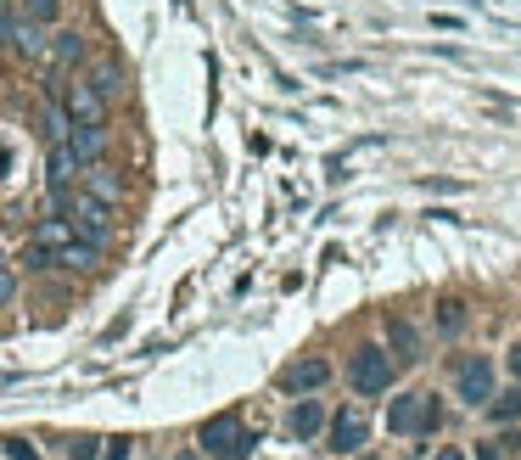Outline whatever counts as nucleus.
Here are the masks:
<instances>
[{
  "mask_svg": "<svg viewBox=\"0 0 521 460\" xmlns=\"http://www.w3.org/2000/svg\"><path fill=\"white\" fill-rule=\"evenodd\" d=\"M107 460H129V438H107Z\"/></svg>",
  "mask_w": 521,
  "mask_h": 460,
  "instance_id": "nucleus-22",
  "label": "nucleus"
},
{
  "mask_svg": "<svg viewBox=\"0 0 521 460\" xmlns=\"http://www.w3.org/2000/svg\"><path fill=\"white\" fill-rule=\"evenodd\" d=\"M68 152L79 169H90V163H101V146H107V130H96V124H68Z\"/></svg>",
  "mask_w": 521,
  "mask_h": 460,
  "instance_id": "nucleus-9",
  "label": "nucleus"
},
{
  "mask_svg": "<svg viewBox=\"0 0 521 460\" xmlns=\"http://www.w3.org/2000/svg\"><path fill=\"white\" fill-rule=\"evenodd\" d=\"M432 427H437L432 393H404V399L387 404V432H398V438H415V432H432Z\"/></svg>",
  "mask_w": 521,
  "mask_h": 460,
  "instance_id": "nucleus-5",
  "label": "nucleus"
},
{
  "mask_svg": "<svg viewBox=\"0 0 521 460\" xmlns=\"http://www.w3.org/2000/svg\"><path fill=\"white\" fill-rule=\"evenodd\" d=\"M17 6V17H29V23H57V12H62V0H12Z\"/></svg>",
  "mask_w": 521,
  "mask_h": 460,
  "instance_id": "nucleus-14",
  "label": "nucleus"
},
{
  "mask_svg": "<svg viewBox=\"0 0 521 460\" xmlns=\"http://www.w3.org/2000/svg\"><path fill=\"white\" fill-rule=\"evenodd\" d=\"M6 460H40V455H34V444H23V438H6Z\"/></svg>",
  "mask_w": 521,
  "mask_h": 460,
  "instance_id": "nucleus-20",
  "label": "nucleus"
},
{
  "mask_svg": "<svg viewBox=\"0 0 521 460\" xmlns=\"http://www.w3.org/2000/svg\"><path fill=\"white\" fill-rule=\"evenodd\" d=\"M29 259L34 264H68V270H90L96 264V247L68 225V219H40L29 236Z\"/></svg>",
  "mask_w": 521,
  "mask_h": 460,
  "instance_id": "nucleus-1",
  "label": "nucleus"
},
{
  "mask_svg": "<svg viewBox=\"0 0 521 460\" xmlns=\"http://www.w3.org/2000/svg\"><path fill=\"white\" fill-rule=\"evenodd\" d=\"M488 410H493V421H521V388L516 393H493Z\"/></svg>",
  "mask_w": 521,
  "mask_h": 460,
  "instance_id": "nucleus-17",
  "label": "nucleus"
},
{
  "mask_svg": "<svg viewBox=\"0 0 521 460\" xmlns=\"http://www.w3.org/2000/svg\"><path fill=\"white\" fill-rule=\"evenodd\" d=\"M79 57H85V40H79V34H57V45H51V62H57V68H73Z\"/></svg>",
  "mask_w": 521,
  "mask_h": 460,
  "instance_id": "nucleus-15",
  "label": "nucleus"
},
{
  "mask_svg": "<svg viewBox=\"0 0 521 460\" xmlns=\"http://www.w3.org/2000/svg\"><path fill=\"white\" fill-rule=\"evenodd\" d=\"M387 331H393V343H398V360H404V365L421 360V337H415V326H409V320H393Z\"/></svg>",
  "mask_w": 521,
  "mask_h": 460,
  "instance_id": "nucleus-13",
  "label": "nucleus"
},
{
  "mask_svg": "<svg viewBox=\"0 0 521 460\" xmlns=\"http://www.w3.org/2000/svg\"><path fill=\"white\" fill-rule=\"evenodd\" d=\"M90 191H96L101 202H113V197H118V180H113V174H101L96 163H90Z\"/></svg>",
  "mask_w": 521,
  "mask_h": 460,
  "instance_id": "nucleus-18",
  "label": "nucleus"
},
{
  "mask_svg": "<svg viewBox=\"0 0 521 460\" xmlns=\"http://www.w3.org/2000/svg\"><path fill=\"white\" fill-rule=\"evenodd\" d=\"M365 444H370V421H365V410H359V404L337 410V416H331V449H337V455H359Z\"/></svg>",
  "mask_w": 521,
  "mask_h": 460,
  "instance_id": "nucleus-7",
  "label": "nucleus"
},
{
  "mask_svg": "<svg viewBox=\"0 0 521 460\" xmlns=\"http://www.w3.org/2000/svg\"><path fill=\"white\" fill-rule=\"evenodd\" d=\"M505 365H510V376H516V382H521V337H516V343L505 348Z\"/></svg>",
  "mask_w": 521,
  "mask_h": 460,
  "instance_id": "nucleus-21",
  "label": "nucleus"
},
{
  "mask_svg": "<svg viewBox=\"0 0 521 460\" xmlns=\"http://www.w3.org/2000/svg\"><path fill=\"white\" fill-rule=\"evenodd\" d=\"M51 197H62V191H73V174H79V163H73V152H68V141H51Z\"/></svg>",
  "mask_w": 521,
  "mask_h": 460,
  "instance_id": "nucleus-12",
  "label": "nucleus"
},
{
  "mask_svg": "<svg viewBox=\"0 0 521 460\" xmlns=\"http://www.w3.org/2000/svg\"><path fill=\"white\" fill-rule=\"evenodd\" d=\"M393 376H398V360H387V348H359V354H353L348 360V382L359 393H387L393 388Z\"/></svg>",
  "mask_w": 521,
  "mask_h": 460,
  "instance_id": "nucleus-4",
  "label": "nucleus"
},
{
  "mask_svg": "<svg viewBox=\"0 0 521 460\" xmlns=\"http://www.w3.org/2000/svg\"><path fill=\"white\" fill-rule=\"evenodd\" d=\"M62 118H68V124H96V130H107V96H101L90 79H73L68 96H62Z\"/></svg>",
  "mask_w": 521,
  "mask_h": 460,
  "instance_id": "nucleus-6",
  "label": "nucleus"
},
{
  "mask_svg": "<svg viewBox=\"0 0 521 460\" xmlns=\"http://www.w3.org/2000/svg\"><path fill=\"white\" fill-rule=\"evenodd\" d=\"M101 455V438H68V460H96Z\"/></svg>",
  "mask_w": 521,
  "mask_h": 460,
  "instance_id": "nucleus-19",
  "label": "nucleus"
},
{
  "mask_svg": "<svg viewBox=\"0 0 521 460\" xmlns=\"http://www.w3.org/2000/svg\"><path fill=\"white\" fill-rule=\"evenodd\" d=\"M454 388H460V399L471 404V410H477V404H488L493 399V365L482 360H460V371H454Z\"/></svg>",
  "mask_w": 521,
  "mask_h": 460,
  "instance_id": "nucleus-8",
  "label": "nucleus"
},
{
  "mask_svg": "<svg viewBox=\"0 0 521 460\" xmlns=\"http://www.w3.org/2000/svg\"><path fill=\"white\" fill-rule=\"evenodd\" d=\"M325 382H331V365H325V360H297V365H286V371H281L286 393H314V388H325Z\"/></svg>",
  "mask_w": 521,
  "mask_h": 460,
  "instance_id": "nucleus-10",
  "label": "nucleus"
},
{
  "mask_svg": "<svg viewBox=\"0 0 521 460\" xmlns=\"http://www.w3.org/2000/svg\"><path fill=\"white\" fill-rule=\"evenodd\" d=\"M202 449L213 460H247L253 455V432L241 427L236 416H213V421H202Z\"/></svg>",
  "mask_w": 521,
  "mask_h": 460,
  "instance_id": "nucleus-3",
  "label": "nucleus"
},
{
  "mask_svg": "<svg viewBox=\"0 0 521 460\" xmlns=\"http://www.w3.org/2000/svg\"><path fill=\"white\" fill-rule=\"evenodd\" d=\"M12 292H17V281L6 270H0V303H12Z\"/></svg>",
  "mask_w": 521,
  "mask_h": 460,
  "instance_id": "nucleus-23",
  "label": "nucleus"
},
{
  "mask_svg": "<svg viewBox=\"0 0 521 460\" xmlns=\"http://www.w3.org/2000/svg\"><path fill=\"white\" fill-rule=\"evenodd\" d=\"M460 326H465V303L460 298H443V303H437V331H449V337H454Z\"/></svg>",
  "mask_w": 521,
  "mask_h": 460,
  "instance_id": "nucleus-16",
  "label": "nucleus"
},
{
  "mask_svg": "<svg viewBox=\"0 0 521 460\" xmlns=\"http://www.w3.org/2000/svg\"><path fill=\"white\" fill-rule=\"evenodd\" d=\"M57 208L68 214V225L79 230L90 247H101L107 236H113V202H101L96 191H62Z\"/></svg>",
  "mask_w": 521,
  "mask_h": 460,
  "instance_id": "nucleus-2",
  "label": "nucleus"
},
{
  "mask_svg": "<svg viewBox=\"0 0 521 460\" xmlns=\"http://www.w3.org/2000/svg\"><path fill=\"white\" fill-rule=\"evenodd\" d=\"M477 460H505V455H499L493 444H482V449H477Z\"/></svg>",
  "mask_w": 521,
  "mask_h": 460,
  "instance_id": "nucleus-25",
  "label": "nucleus"
},
{
  "mask_svg": "<svg viewBox=\"0 0 521 460\" xmlns=\"http://www.w3.org/2000/svg\"><path fill=\"white\" fill-rule=\"evenodd\" d=\"M320 427H325V410L314 399H297L292 416H286V432H292L297 444H309V438H320Z\"/></svg>",
  "mask_w": 521,
  "mask_h": 460,
  "instance_id": "nucleus-11",
  "label": "nucleus"
},
{
  "mask_svg": "<svg viewBox=\"0 0 521 460\" xmlns=\"http://www.w3.org/2000/svg\"><path fill=\"white\" fill-rule=\"evenodd\" d=\"M437 460H465V449H454V444H449V449H437Z\"/></svg>",
  "mask_w": 521,
  "mask_h": 460,
  "instance_id": "nucleus-24",
  "label": "nucleus"
}]
</instances>
